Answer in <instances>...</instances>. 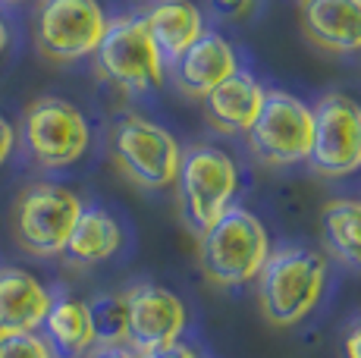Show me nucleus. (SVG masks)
Here are the masks:
<instances>
[{
	"instance_id": "f257e3e1",
	"label": "nucleus",
	"mask_w": 361,
	"mask_h": 358,
	"mask_svg": "<svg viewBox=\"0 0 361 358\" xmlns=\"http://www.w3.org/2000/svg\"><path fill=\"white\" fill-rule=\"evenodd\" d=\"M270 239L261 220L245 208H226L204 233H198V261L214 286H242L261 273Z\"/></svg>"
},
{
	"instance_id": "f03ea898",
	"label": "nucleus",
	"mask_w": 361,
	"mask_h": 358,
	"mask_svg": "<svg viewBox=\"0 0 361 358\" xmlns=\"http://www.w3.org/2000/svg\"><path fill=\"white\" fill-rule=\"evenodd\" d=\"M258 299L270 323L293 327L314 311L327 283V261L311 249L270 252L258 277Z\"/></svg>"
},
{
	"instance_id": "7ed1b4c3",
	"label": "nucleus",
	"mask_w": 361,
	"mask_h": 358,
	"mask_svg": "<svg viewBox=\"0 0 361 358\" xmlns=\"http://www.w3.org/2000/svg\"><path fill=\"white\" fill-rule=\"evenodd\" d=\"M98 73L107 82L129 94H145L164 85V60L157 44L148 35L142 16H126L107 23L98 51H94Z\"/></svg>"
},
{
	"instance_id": "20e7f679",
	"label": "nucleus",
	"mask_w": 361,
	"mask_h": 358,
	"mask_svg": "<svg viewBox=\"0 0 361 358\" xmlns=\"http://www.w3.org/2000/svg\"><path fill=\"white\" fill-rule=\"evenodd\" d=\"M176 189L183 202V214L189 226L204 233L233 202V192L239 185V170L226 151L214 144H198L179 157Z\"/></svg>"
},
{
	"instance_id": "39448f33",
	"label": "nucleus",
	"mask_w": 361,
	"mask_h": 358,
	"mask_svg": "<svg viewBox=\"0 0 361 358\" xmlns=\"http://www.w3.org/2000/svg\"><path fill=\"white\" fill-rule=\"evenodd\" d=\"M79 214L82 202L69 189L54 183H35L19 195L16 211H13L16 242L38 258L63 254Z\"/></svg>"
},
{
	"instance_id": "423d86ee",
	"label": "nucleus",
	"mask_w": 361,
	"mask_h": 358,
	"mask_svg": "<svg viewBox=\"0 0 361 358\" xmlns=\"http://www.w3.org/2000/svg\"><path fill=\"white\" fill-rule=\"evenodd\" d=\"M314 116L298 98L286 92L264 94L261 113L248 126V148L267 167H293L308 161Z\"/></svg>"
},
{
	"instance_id": "0eeeda50",
	"label": "nucleus",
	"mask_w": 361,
	"mask_h": 358,
	"mask_svg": "<svg viewBox=\"0 0 361 358\" xmlns=\"http://www.w3.org/2000/svg\"><path fill=\"white\" fill-rule=\"evenodd\" d=\"M104 32L107 16L98 0H41L35 13V44L54 63L92 57Z\"/></svg>"
},
{
	"instance_id": "6e6552de",
	"label": "nucleus",
	"mask_w": 361,
	"mask_h": 358,
	"mask_svg": "<svg viewBox=\"0 0 361 358\" xmlns=\"http://www.w3.org/2000/svg\"><path fill=\"white\" fill-rule=\"evenodd\" d=\"M88 120L63 98H38L23 113V142L32 161L44 170L75 163L88 151Z\"/></svg>"
},
{
	"instance_id": "1a4fd4ad",
	"label": "nucleus",
	"mask_w": 361,
	"mask_h": 358,
	"mask_svg": "<svg viewBox=\"0 0 361 358\" xmlns=\"http://www.w3.org/2000/svg\"><path fill=\"white\" fill-rule=\"evenodd\" d=\"M114 157L135 185L164 189L176 179L183 151L164 126L145 116H123L114 129Z\"/></svg>"
},
{
	"instance_id": "9d476101",
	"label": "nucleus",
	"mask_w": 361,
	"mask_h": 358,
	"mask_svg": "<svg viewBox=\"0 0 361 358\" xmlns=\"http://www.w3.org/2000/svg\"><path fill=\"white\" fill-rule=\"evenodd\" d=\"M308 163L321 176H349L361 167V104L349 94H327L311 110Z\"/></svg>"
},
{
	"instance_id": "9b49d317",
	"label": "nucleus",
	"mask_w": 361,
	"mask_h": 358,
	"mask_svg": "<svg viewBox=\"0 0 361 358\" xmlns=\"http://www.w3.org/2000/svg\"><path fill=\"white\" fill-rule=\"evenodd\" d=\"M123 299H126V342L132 352L145 355L151 349L179 342L185 330V305L179 295L154 283H138Z\"/></svg>"
},
{
	"instance_id": "f8f14e48",
	"label": "nucleus",
	"mask_w": 361,
	"mask_h": 358,
	"mask_svg": "<svg viewBox=\"0 0 361 358\" xmlns=\"http://www.w3.org/2000/svg\"><path fill=\"white\" fill-rule=\"evenodd\" d=\"M173 66V79L192 98H204L207 92L220 85L224 79H230L233 73H239V60L230 41L217 32H201L198 41L176 60Z\"/></svg>"
},
{
	"instance_id": "ddd939ff",
	"label": "nucleus",
	"mask_w": 361,
	"mask_h": 358,
	"mask_svg": "<svg viewBox=\"0 0 361 358\" xmlns=\"http://www.w3.org/2000/svg\"><path fill=\"white\" fill-rule=\"evenodd\" d=\"M302 29L333 54L361 51V0H302Z\"/></svg>"
},
{
	"instance_id": "4468645a",
	"label": "nucleus",
	"mask_w": 361,
	"mask_h": 358,
	"mask_svg": "<svg viewBox=\"0 0 361 358\" xmlns=\"http://www.w3.org/2000/svg\"><path fill=\"white\" fill-rule=\"evenodd\" d=\"M54 295L19 267H0V333H19L44 323Z\"/></svg>"
},
{
	"instance_id": "2eb2a0df",
	"label": "nucleus",
	"mask_w": 361,
	"mask_h": 358,
	"mask_svg": "<svg viewBox=\"0 0 361 358\" xmlns=\"http://www.w3.org/2000/svg\"><path fill=\"white\" fill-rule=\"evenodd\" d=\"M264 85L255 75L248 73H233L230 79H224L214 92L204 94V110L207 120H211L214 129L220 132H248V126L255 123V116L261 113L264 104Z\"/></svg>"
},
{
	"instance_id": "dca6fc26",
	"label": "nucleus",
	"mask_w": 361,
	"mask_h": 358,
	"mask_svg": "<svg viewBox=\"0 0 361 358\" xmlns=\"http://www.w3.org/2000/svg\"><path fill=\"white\" fill-rule=\"evenodd\" d=\"M148 25V35L161 51L164 63H176L185 51L198 41L204 32L201 23V10L189 0H157L148 10V16H142Z\"/></svg>"
},
{
	"instance_id": "f3484780",
	"label": "nucleus",
	"mask_w": 361,
	"mask_h": 358,
	"mask_svg": "<svg viewBox=\"0 0 361 358\" xmlns=\"http://www.w3.org/2000/svg\"><path fill=\"white\" fill-rule=\"evenodd\" d=\"M123 245V233L116 226V220L101 208H82L79 220H75L73 233L63 254L73 264H101V261L114 258L116 249Z\"/></svg>"
},
{
	"instance_id": "a211bd4d",
	"label": "nucleus",
	"mask_w": 361,
	"mask_h": 358,
	"mask_svg": "<svg viewBox=\"0 0 361 358\" xmlns=\"http://www.w3.org/2000/svg\"><path fill=\"white\" fill-rule=\"evenodd\" d=\"M44 340L51 349H57L63 358H79L94 346V330L92 314H88V302H79L73 295H60L51 302V311L44 318Z\"/></svg>"
},
{
	"instance_id": "6ab92c4d",
	"label": "nucleus",
	"mask_w": 361,
	"mask_h": 358,
	"mask_svg": "<svg viewBox=\"0 0 361 358\" xmlns=\"http://www.w3.org/2000/svg\"><path fill=\"white\" fill-rule=\"evenodd\" d=\"M321 233L327 249L343 264L361 271V202L333 198L321 211Z\"/></svg>"
},
{
	"instance_id": "aec40b11",
	"label": "nucleus",
	"mask_w": 361,
	"mask_h": 358,
	"mask_svg": "<svg viewBox=\"0 0 361 358\" xmlns=\"http://www.w3.org/2000/svg\"><path fill=\"white\" fill-rule=\"evenodd\" d=\"M94 330V346H123L126 342V299L123 295H98L88 302Z\"/></svg>"
},
{
	"instance_id": "412c9836",
	"label": "nucleus",
	"mask_w": 361,
	"mask_h": 358,
	"mask_svg": "<svg viewBox=\"0 0 361 358\" xmlns=\"http://www.w3.org/2000/svg\"><path fill=\"white\" fill-rule=\"evenodd\" d=\"M0 358H57L51 342L38 333L19 330V333H0Z\"/></svg>"
},
{
	"instance_id": "4be33fe9",
	"label": "nucleus",
	"mask_w": 361,
	"mask_h": 358,
	"mask_svg": "<svg viewBox=\"0 0 361 358\" xmlns=\"http://www.w3.org/2000/svg\"><path fill=\"white\" fill-rule=\"evenodd\" d=\"M255 6V0H211V10L224 19H242L248 16Z\"/></svg>"
},
{
	"instance_id": "5701e85b",
	"label": "nucleus",
	"mask_w": 361,
	"mask_h": 358,
	"mask_svg": "<svg viewBox=\"0 0 361 358\" xmlns=\"http://www.w3.org/2000/svg\"><path fill=\"white\" fill-rule=\"evenodd\" d=\"M142 358H198L192 352L185 342H170V346H161V349H151V352H145Z\"/></svg>"
},
{
	"instance_id": "b1692460",
	"label": "nucleus",
	"mask_w": 361,
	"mask_h": 358,
	"mask_svg": "<svg viewBox=\"0 0 361 358\" xmlns=\"http://www.w3.org/2000/svg\"><path fill=\"white\" fill-rule=\"evenodd\" d=\"M13 144H16V132H13V126L0 116V167H4L6 157L13 154Z\"/></svg>"
},
{
	"instance_id": "393cba45",
	"label": "nucleus",
	"mask_w": 361,
	"mask_h": 358,
	"mask_svg": "<svg viewBox=\"0 0 361 358\" xmlns=\"http://www.w3.org/2000/svg\"><path fill=\"white\" fill-rule=\"evenodd\" d=\"M343 346H345V358H361V318L349 327Z\"/></svg>"
},
{
	"instance_id": "a878e982",
	"label": "nucleus",
	"mask_w": 361,
	"mask_h": 358,
	"mask_svg": "<svg viewBox=\"0 0 361 358\" xmlns=\"http://www.w3.org/2000/svg\"><path fill=\"white\" fill-rule=\"evenodd\" d=\"M92 358H142V355L132 352L129 346H98L92 352Z\"/></svg>"
},
{
	"instance_id": "bb28decb",
	"label": "nucleus",
	"mask_w": 361,
	"mask_h": 358,
	"mask_svg": "<svg viewBox=\"0 0 361 358\" xmlns=\"http://www.w3.org/2000/svg\"><path fill=\"white\" fill-rule=\"evenodd\" d=\"M6 44H10V32H6V23L0 19V54L6 51Z\"/></svg>"
},
{
	"instance_id": "cd10ccee",
	"label": "nucleus",
	"mask_w": 361,
	"mask_h": 358,
	"mask_svg": "<svg viewBox=\"0 0 361 358\" xmlns=\"http://www.w3.org/2000/svg\"><path fill=\"white\" fill-rule=\"evenodd\" d=\"M6 4H19V0H6Z\"/></svg>"
}]
</instances>
